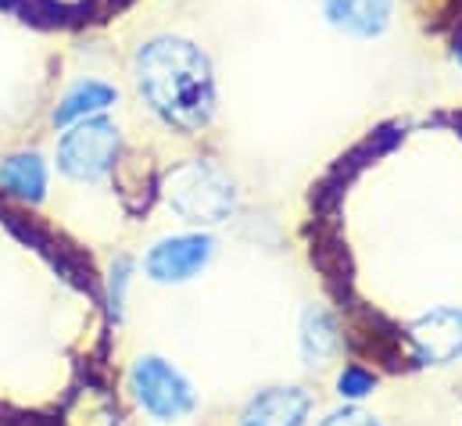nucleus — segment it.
I'll use <instances>...</instances> for the list:
<instances>
[{
    "instance_id": "obj_5",
    "label": "nucleus",
    "mask_w": 462,
    "mask_h": 426,
    "mask_svg": "<svg viewBox=\"0 0 462 426\" xmlns=\"http://www.w3.org/2000/svg\"><path fill=\"white\" fill-rule=\"evenodd\" d=\"M112 101H116V90H112L108 83H101V79H83V83H76V87L61 97V105L54 107V122H58V125H69V122H76V118H87V115H94V111H105Z\"/></svg>"
},
{
    "instance_id": "obj_8",
    "label": "nucleus",
    "mask_w": 462,
    "mask_h": 426,
    "mask_svg": "<svg viewBox=\"0 0 462 426\" xmlns=\"http://www.w3.org/2000/svg\"><path fill=\"white\" fill-rule=\"evenodd\" d=\"M309 412V398L298 391H276L265 394L244 426H301V416Z\"/></svg>"
},
{
    "instance_id": "obj_4",
    "label": "nucleus",
    "mask_w": 462,
    "mask_h": 426,
    "mask_svg": "<svg viewBox=\"0 0 462 426\" xmlns=\"http://www.w3.org/2000/svg\"><path fill=\"white\" fill-rule=\"evenodd\" d=\"M208 258H212L208 236H172L147 255V273L154 280H187L198 269H205Z\"/></svg>"
},
{
    "instance_id": "obj_2",
    "label": "nucleus",
    "mask_w": 462,
    "mask_h": 426,
    "mask_svg": "<svg viewBox=\"0 0 462 426\" xmlns=\"http://www.w3.org/2000/svg\"><path fill=\"white\" fill-rule=\"evenodd\" d=\"M116 154H118V129L112 122H101V118L83 122L58 147L61 169L72 180H97V176H105L116 165Z\"/></svg>"
},
{
    "instance_id": "obj_3",
    "label": "nucleus",
    "mask_w": 462,
    "mask_h": 426,
    "mask_svg": "<svg viewBox=\"0 0 462 426\" xmlns=\"http://www.w3.org/2000/svg\"><path fill=\"white\" fill-rule=\"evenodd\" d=\"M133 387H136L143 409L158 420H176V416L194 409L190 384L162 358H140L133 369Z\"/></svg>"
},
{
    "instance_id": "obj_6",
    "label": "nucleus",
    "mask_w": 462,
    "mask_h": 426,
    "mask_svg": "<svg viewBox=\"0 0 462 426\" xmlns=\"http://www.w3.org/2000/svg\"><path fill=\"white\" fill-rule=\"evenodd\" d=\"M0 187L22 201H36L47 187V169L36 154H18L0 165Z\"/></svg>"
},
{
    "instance_id": "obj_7",
    "label": "nucleus",
    "mask_w": 462,
    "mask_h": 426,
    "mask_svg": "<svg viewBox=\"0 0 462 426\" xmlns=\"http://www.w3.org/2000/svg\"><path fill=\"white\" fill-rule=\"evenodd\" d=\"M323 7L351 32H376L391 14V0H323Z\"/></svg>"
},
{
    "instance_id": "obj_1",
    "label": "nucleus",
    "mask_w": 462,
    "mask_h": 426,
    "mask_svg": "<svg viewBox=\"0 0 462 426\" xmlns=\"http://www.w3.org/2000/svg\"><path fill=\"white\" fill-rule=\"evenodd\" d=\"M136 79L151 107L176 125H198L212 105L205 58L183 40H154L136 58Z\"/></svg>"
}]
</instances>
